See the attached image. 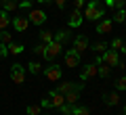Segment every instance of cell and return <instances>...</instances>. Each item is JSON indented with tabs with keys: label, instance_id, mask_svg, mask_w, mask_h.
I'll list each match as a JSON object with an SVG mask.
<instances>
[{
	"label": "cell",
	"instance_id": "22",
	"mask_svg": "<svg viewBox=\"0 0 126 115\" xmlns=\"http://www.w3.org/2000/svg\"><path fill=\"white\" fill-rule=\"evenodd\" d=\"M25 46L23 44H17V42H11L9 44V54H23Z\"/></svg>",
	"mask_w": 126,
	"mask_h": 115
},
{
	"label": "cell",
	"instance_id": "29",
	"mask_svg": "<svg viewBox=\"0 0 126 115\" xmlns=\"http://www.w3.org/2000/svg\"><path fill=\"white\" fill-rule=\"evenodd\" d=\"M122 44H124L122 38H113V40H111V50H118V52H120V50H122Z\"/></svg>",
	"mask_w": 126,
	"mask_h": 115
},
{
	"label": "cell",
	"instance_id": "36",
	"mask_svg": "<svg viewBox=\"0 0 126 115\" xmlns=\"http://www.w3.org/2000/svg\"><path fill=\"white\" fill-rule=\"evenodd\" d=\"M40 107H42V109H48V107H50V98H42Z\"/></svg>",
	"mask_w": 126,
	"mask_h": 115
},
{
	"label": "cell",
	"instance_id": "31",
	"mask_svg": "<svg viewBox=\"0 0 126 115\" xmlns=\"http://www.w3.org/2000/svg\"><path fill=\"white\" fill-rule=\"evenodd\" d=\"M116 90H118V92H120V90L124 92V90H126V75H122L120 80L116 82Z\"/></svg>",
	"mask_w": 126,
	"mask_h": 115
},
{
	"label": "cell",
	"instance_id": "18",
	"mask_svg": "<svg viewBox=\"0 0 126 115\" xmlns=\"http://www.w3.org/2000/svg\"><path fill=\"white\" fill-rule=\"evenodd\" d=\"M0 6H2V11H6V13H13V11L19 9V2L17 0H0Z\"/></svg>",
	"mask_w": 126,
	"mask_h": 115
},
{
	"label": "cell",
	"instance_id": "33",
	"mask_svg": "<svg viewBox=\"0 0 126 115\" xmlns=\"http://www.w3.org/2000/svg\"><path fill=\"white\" fill-rule=\"evenodd\" d=\"M6 57H9V46L0 42V59H6Z\"/></svg>",
	"mask_w": 126,
	"mask_h": 115
},
{
	"label": "cell",
	"instance_id": "25",
	"mask_svg": "<svg viewBox=\"0 0 126 115\" xmlns=\"http://www.w3.org/2000/svg\"><path fill=\"white\" fill-rule=\"evenodd\" d=\"M40 42H42V44H48V42H53V31L42 29V31H40Z\"/></svg>",
	"mask_w": 126,
	"mask_h": 115
},
{
	"label": "cell",
	"instance_id": "26",
	"mask_svg": "<svg viewBox=\"0 0 126 115\" xmlns=\"http://www.w3.org/2000/svg\"><path fill=\"white\" fill-rule=\"evenodd\" d=\"M0 42H2V44H6V46H9L11 42H13V36H11L9 31H6V29H0Z\"/></svg>",
	"mask_w": 126,
	"mask_h": 115
},
{
	"label": "cell",
	"instance_id": "5",
	"mask_svg": "<svg viewBox=\"0 0 126 115\" xmlns=\"http://www.w3.org/2000/svg\"><path fill=\"white\" fill-rule=\"evenodd\" d=\"M101 59H103V63H107L109 67H120V54H118V50H105L103 54H101Z\"/></svg>",
	"mask_w": 126,
	"mask_h": 115
},
{
	"label": "cell",
	"instance_id": "32",
	"mask_svg": "<svg viewBox=\"0 0 126 115\" xmlns=\"http://www.w3.org/2000/svg\"><path fill=\"white\" fill-rule=\"evenodd\" d=\"M72 107L74 105H69V102H63V105L59 107V111H61L63 115H72Z\"/></svg>",
	"mask_w": 126,
	"mask_h": 115
},
{
	"label": "cell",
	"instance_id": "42",
	"mask_svg": "<svg viewBox=\"0 0 126 115\" xmlns=\"http://www.w3.org/2000/svg\"><path fill=\"white\" fill-rule=\"evenodd\" d=\"M122 113H124V115H126V105H124V109H122Z\"/></svg>",
	"mask_w": 126,
	"mask_h": 115
},
{
	"label": "cell",
	"instance_id": "2",
	"mask_svg": "<svg viewBox=\"0 0 126 115\" xmlns=\"http://www.w3.org/2000/svg\"><path fill=\"white\" fill-rule=\"evenodd\" d=\"M63 52V44H59V42H48L46 44V52H44V59L46 61H55V59L59 57V54Z\"/></svg>",
	"mask_w": 126,
	"mask_h": 115
},
{
	"label": "cell",
	"instance_id": "44",
	"mask_svg": "<svg viewBox=\"0 0 126 115\" xmlns=\"http://www.w3.org/2000/svg\"><path fill=\"white\" fill-rule=\"evenodd\" d=\"M124 23H126V19H124Z\"/></svg>",
	"mask_w": 126,
	"mask_h": 115
},
{
	"label": "cell",
	"instance_id": "37",
	"mask_svg": "<svg viewBox=\"0 0 126 115\" xmlns=\"http://www.w3.org/2000/svg\"><path fill=\"white\" fill-rule=\"evenodd\" d=\"M53 2L59 6V9H65V2H67V0H53Z\"/></svg>",
	"mask_w": 126,
	"mask_h": 115
},
{
	"label": "cell",
	"instance_id": "41",
	"mask_svg": "<svg viewBox=\"0 0 126 115\" xmlns=\"http://www.w3.org/2000/svg\"><path fill=\"white\" fill-rule=\"evenodd\" d=\"M46 2H53V0H40V4H46Z\"/></svg>",
	"mask_w": 126,
	"mask_h": 115
},
{
	"label": "cell",
	"instance_id": "38",
	"mask_svg": "<svg viewBox=\"0 0 126 115\" xmlns=\"http://www.w3.org/2000/svg\"><path fill=\"white\" fill-rule=\"evenodd\" d=\"M126 6V0H116V9H124Z\"/></svg>",
	"mask_w": 126,
	"mask_h": 115
},
{
	"label": "cell",
	"instance_id": "7",
	"mask_svg": "<svg viewBox=\"0 0 126 115\" xmlns=\"http://www.w3.org/2000/svg\"><path fill=\"white\" fill-rule=\"evenodd\" d=\"M97 75H99V77H103V80H107L109 77V73H111V67L107 65V63H103V59L101 57H97Z\"/></svg>",
	"mask_w": 126,
	"mask_h": 115
},
{
	"label": "cell",
	"instance_id": "27",
	"mask_svg": "<svg viewBox=\"0 0 126 115\" xmlns=\"http://www.w3.org/2000/svg\"><path fill=\"white\" fill-rule=\"evenodd\" d=\"M124 19H126V11H124V9H116V15H113L111 21H116V23H124Z\"/></svg>",
	"mask_w": 126,
	"mask_h": 115
},
{
	"label": "cell",
	"instance_id": "14",
	"mask_svg": "<svg viewBox=\"0 0 126 115\" xmlns=\"http://www.w3.org/2000/svg\"><path fill=\"white\" fill-rule=\"evenodd\" d=\"M94 75H97V63H90V65H86L84 69H82L80 80L86 82V80H90V77H94Z\"/></svg>",
	"mask_w": 126,
	"mask_h": 115
},
{
	"label": "cell",
	"instance_id": "24",
	"mask_svg": "<svg viewBox=\"0 0 126 115\" xmlns=\"http://www.w3.org/2000/svg\"><path fill=\"white\" fill-rule=\"evenodd\" d=\"M72 115H90V111H88V107L74 105V107H72Z\"/></svg>",
	"mask_w": 126,
	"mask_h": 115
},
{
	"label": "cell",
	"instance_id": "30",
	"mask_svg": "<svg viewBox=\"0 0 126 115\" xmlns=\"http://www.w3.org/2000/svg\"><path fill=\"white\" fill-rule=\"evenodd\" d=\"M34 52H36L38 57H44V52H46V44H42V42H40V44H36V46H34Z\"/></svg>",
	"mask_w": 126,
	"mask_h": 115
},
{
	"label": "cell",
	"instance_id": "9",
	"mask_svg": "<svg viewBox=\"0 0 126 115\" xmlns=\"http://www.w3.org/2000/svg\"><path fill=\"white\" fill-rule=\"evenodd\" d=\"M84 88V84H72V82H63V84H59L57 88V92H61V94H67V92H72V90H82Z\"/></svg>",
	"mask_w": 126,
	"mask_h": 115
},
{
	"label": "cell",
	"instance_id": "11",
	"mask_svg": "<svg viewBox=\"0 0 126 115\" xmlns=\"http://www.w3.org/2000/svg\"><path fill=\"white\" fill-rule=\"evenodd\" d=\"M74 50H76L78 54H82L84 50H88V40H86L84 36H76V38H74Z\"/></svg>",
	"mask_w": 126,
	"mask_h": 115
},
{
	"label": "cell",
	"instance_id": "35",
	"mask_svg": "<svg viewBox=\"0 0 126 115\" xmlns=\"http://www.w3.org/2000/svg\"><path fill=\"white\" fill-rule=\"evenodd\" d=\"M86 4V0H74V9H82Z\"/></svg>",
	"mask_w": 126,
	"mask_h": 115
},
{
	"label": "cell",
	"instance_id": "43",
	"mask_svg": "<svg viewBox=\"0 0 126 115\" xmlns=\"http://www.w3.org/2000/svg\"><path fill=\"white\" fill-rule=\"evenodd\" d=\"M32 2H40V0H32Z\"/></svg>",
	"mask_w": 126,
	"mask_h": 115
},
{
	"label": "cell",
	"instance_id": "15",
	"mask_svg": "<svg viewBox=\"0 0 126 115\" xmlns=\"http://www.w3.org/2000/svg\"><path fill=\"white\" fill-rule=\"evenodd\" d=\"M48 98H50V107H55V109H59V107L65 102V94L57 92V90H53V92L48 94Z\"/></svg>",
	"mask_w": 126,
	"mask_h": 115
},
{
	"label": "cell",
	"instance_id": "8",
	"mask_svg": "<svg viewBox=\"0 0 126 115\" xmlns=\"http://www.w3.org/2000/svg\"><path fill=\"white\" fill-rule=\"evenodd\" d=\"M65 65L67 67H78L80 65V54L76 52V50H65Z\"/></svg>",
	"mask_w": 126,
	"mask_h": 115
},
{
	"label": "cell",
	"instance_id": "13",
	"mask_svg": "<svg viewBox=\"0 0 126 115\" xmlns=\"http://www.w3.org/2000/svg\"><path fill=\"white\" fill-rule=\"evenodd\" d=\"M82 11L80 9H72V13H69V27H80L82 25Z\"/></svg>",
	"mask_w": 126,
	"mask_h": 115
},
{
	"label": "cell",
	"instance_id": "40",
	"mask_svg": "<svg viewBox=\"0 0 126 115\" xmlns=\"http://www.w3.org/2000/svg\"><path fill=\"white\" fill-rule=\"evenodd\" d=\"M122 52L126 54V42H124V44H122Z\"/></svg>",
	"mask_w": 126,
	"mask_h": 115
},
{
	"label": "cell",
	"instance_id": "12",
	"mask_svg": "<svg viewBox=\"0 0 126 115\" xmlns=\"http://www.w3.org/2000/svg\"><path fill=\"white\" fill-rule=\"evenodd\" d=\"M53 40L59 42V44H67V42L72 40V31L69 29H59L57 34H53Z\"/></svg>",
	"mask_w": 126,
	"mask_h": 115
},
{
	"label": "cell",
	"instance_id": "19",
	"mask_svg": "<svg viewBox=\"0 0 126 115\" xmlns=\"http://www.w3.org/2000/svg\"><path fill=\"white\" fill-rule=\"evenodd\" d=\"M11 13H6V11H2L0 9V29H6V27L11 25Z\"/></svg>",
	"mask_w": 126,
	"mask_h": 115
},
{
	"label": "cell",
	"instance_id": "1",
	"mask_svg": "<svg viewBox=\"0 0 126 115\" xmlns=\"http://www.w3.org/2000/svg\"><path fill=\"white\" fill-rule=\"evenodd\" d=\"M84 17L88 19V21H99V19L105 17V6L101 4L99 0H90L88 6L84 9Z\"/></svg>",
	"mask_w": 126,
	"mask_h": 115
},
{
	"label": "cell",
	"instance_id": "23",
	"mask_svg": "<svg viewBox=\"0 0 126 115\" xmlns=\"http://www.w3.org/2000/svg\"><path fill=\"white\" fill-rule=\"evenodd\" d=\"M90 48H93V50H94V52H97V54H103L105 50L109 48V46H107V42H94V44L90 46Z\"/></svg>",
	"mask_w": 126,
	"mask_h": 115
},
{
	"label": "cell",
	"instance_id": "6",
	"mask_svg": "<svg viewBox=\"0 0 126 115\" xmlns=\"http://www.w3.org/2000/svg\"><path fill=\"white\" fill-rule=\"evenodd\" d=\"M44 75L48 77L50 82H59V80H61V75H63V71H61V67L55 63V65H48L44 69Z\"/></svg>",
	"mask_w": 126,
	"mask_h": 115
},
{
	"label": "cell",
	"instance_id": "28",
	"mask_svg": "<svg viewBox=\"0 0 126 115\" xmlns=\"http://www.w3.org/2000/svg\"><path fill=\"white\" fill-rule=\"evenodd\" d=\"M27 115H42L40 102H38V105H30V107H27Z\"/></svg>",
	"mask_w": 126,
	"mask_h": 115
},
{
	"label": "cell",
	"instance_id": "17",
	"mask_svg": "<svg viewBox=\"0 0 126 115\" xmlns=\"http://www.w3.org/2000/svg\"><path fill=\"white\" fill-rule=\"evenodd\" d=\"M111 27H113V21L103 17V19L99 21V25H97V34H109V31H111Z\"/></svg>",
	"mask_w": 126,
	"mask_h": 115
},
{
	"label": "cell",
	"instance_id": "39",
	"mask_svg": "<svg viewBox=\"0 0 126 115\" xmlns=\"http://www.w3.org/2000/svg\"><path fill=\"white\" fill-rule=\"evenodd\" d=\"M105 6H109V9H116V0H105Z\"/></svg>",
	"mask_w": 126,
	"mask_h": 115
},
{
	"label": "cell",
	"instance_id": "20",
	"mask_svg": "<svg viewBox=\"0 0 126 115\" xmlns=\"http://www.w3.org/2000/svg\"><path fill=\"white\" fill-rule=\"evenodd\" d=\"M78 101H80V90H72L65 94V102H69V105H76Z\"/></svg>",
	"mask_w": 126,
	"mask_h": 115
},
{
	"label": "cell",
	"instance_id": "21",
	"mask_svg": "<svg viewBox=\"0 0 126 115\" xmlns=\"http://www.w3.org/2000/svg\"><path fill=\"white\" fill-rule=\"evenodd\" d=\"M25 69L30 71L32 75H38V73H42V65H40V63H36V61H30Z\"/></svg>",
	"mask_w": 126,
	"mask_h": 115
},
{
	"label": "cell",
	"instance_id": "16",
	"mask_svg": "<svg viewBox=\"0 0 126 115\" xmlns=\"http://www.w3.org/2000/svg\"><path fill=\"white\" fill-rule=\"evenodd\" d=\"M11 25H13L17 31H25L27 25H30V21H27V17H13L11 19Z\"/></svg>",
	"mask_w": 126,
	"mask_h": 115
},
{
	"label": "cell",
	"instance_id": "34",
	"mask_svg": "<svg viewBox=\"0 0 126 115\" xmlns=\"http://www.w3.org/2000/svg\"><path fill=\"white\" fill-rule=\"evenodd\" d=\"M32 4H34L32 0H21L19 2V9H32Z\"/></svg>",
	"mask_w": 126,
	"mask_h": 115
},
{
	"label": "cell",
	"instance_id": "4",
	"mask_svg": "<svg viewBox=\"0 0 126 115\" xmlns=\"http://www.w3.org/2000/svg\"><path fill=\"white\" fill-rule=\"evenodd\" d=\"M27 21L34 23V25H42V23L46 21V13L40 9H30V13H27Z\"/></svg>",
	"mask_w": 126,
	"mask_h": 115
},
{
	"label": "cell",
	"instance_id": "3",
	"mask_svg": "<svg viewBox=\"0 0 126 115\" xmlns=\"http://www.w3.org/2000/svg\"><path fill=\"white\" fill-rule=\"evenodd\" d=\"M11 80H13L15 84H23V82H25V67H21L19 63L11 65Z\"/></svg>",
	"mask_w": 126,
	"mask_h": 115
},
{
	"label": "cell",
	"instance_id": "10",
	"mask_svg": "<svg viewBox=\"0 0 126 115\" xmlns=\"http://www.w3.org/2000/svg\"><path fill=\"white\" fill-rule=\"evenodd\" d=\"M103 102H105L107 107L120 105V92H118V90H113V92H105V94H103Z\"/></svg>",
	"mask_w": 126,
	"mask_h": 115
}]
</instances>
